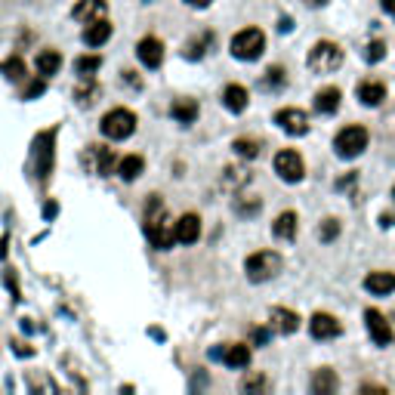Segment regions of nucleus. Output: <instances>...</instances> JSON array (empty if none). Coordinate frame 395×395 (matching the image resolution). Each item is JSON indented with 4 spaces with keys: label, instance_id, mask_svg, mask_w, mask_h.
<instances>
[{
    "label": "nucleus",
    "instance_id": "f257e3e1",
    "mask_svg": "<svg viewBox=\"0 0 395 395\" xmlns=\"http://www.w3.org/2000/svg\"><path fill=\"white\" fill-rule=\"evenodd\" d=\"M142 220H146V235H148L151 247L170 250V247L176 244V226L167 220V207H164L161 195H148Z\"/></svg>",
    "mask_w": 395,
    "mask_h": 395
},
{
    "label": "nucleus",
    "instance_id": "f03ea898",
    "mask_svg": "<svg viewBox=\"0 0 395 395\" xmlns=\"http://www.w3.org/2000/svg\"><path fill=\"white\" fill-rule=\"evenodd\" d=\"M281 266H285L281 253H275V250H256V253L247 256L244 272H247V281L262 285V281H272L281 272Z\"/></svg>",
    "mask_w": 395,
    "mask_h": 395
},
{
    "label": "nucleus",
    "instance_id": "7ed1b4c3",
    "mask_svg": "<svg viewBox=\"0 0 395 395\" xmlns=\"http://www.w3.org/2000/svg\"><path fill=\"white\" fill-rule=\"evenodd\" d=\"M343 50L337 47V44H331V41H318L312 50H309V56H306V65H309V71L312 75H334V71L343 65Z\"/></svg>",
    "mask_w": 395,
    "mask_h": 395
},
{
    "label": "nucleus",
    "instance_id": "20e7f679",
    "mask_svg": "<svg viewBox=\"0 0 395 395\" xmlns=\"http://www.w3.org/2000/svg\"><path fill=\"white\" fill-rule=\"evenodd\" d=\"M99 130H102V136L111 142L130 139V136L136 133V115L130 108H111V111H105Z\"/></svg>",
    "mask_w": 395,
    "mask_h": 395
},
{
    "label": "nucleus",
    "instance_id": "39448f33",
    "mask_svg": "<svg viewBox=\"0 0 395 395\" xmlns=\"http://www.w3.org/2000/svg\"><path fill=\"white\" fill-rule=\"evenodd\" d=\"M229 50H232V56L241 59V62H253V59H260L262 50H266V35H262L260 28H244L232 37Z\"/></svg>",
    "mask_w": 395,
    "mask_h": 395
},
{
    "label": "nucleus",
    "instance_id": "423d86ee",
    "mask_svg": "<svg viewBox=\"0 0 395 395\" xmlns=\"http://www.w3.org/2000/svg\"><path fill=\"white\" fill-rule=\"evenodd\" d=\"M367 130L358 127V124H352V127H343L337 133V139H334V148H337V155L343 157V161H352V157H358L361 151L367 148Z\"/></svg>",
    "mask_w": 395,
    "mask_h": 395
},
{
    "label": "nucleus",
    "instance_id": "0eeeda50",
    "mask_svg": "<svg viewBox=\"0 0 395 395\" xmlns=\"http://www.w3.org/2000/svg\"><path fill=\"white\" fill-rule=\"evenodd\" d=\"M275 173L281 176L285 182H302V176H306V164H302V155L296 148H281L278 155H275Z\"/></svg>",
    "mask_w": 395,
    "mask_h": 395
},
{
    "label": "nucleus",
    "instance_id": "6e6552de",
    "mask_svg": "<svg viewBox=\"0 0 395 395\" xmlns=\"http://www.w3.org/2000/svg\"><path fill=\"white\" fill-rule=\"evenodd\" d=\"M210 358L222 361L226 367H235V371H244L250 365V346L244 343H222L216 349H210Z\"/></svg>",
    "mask_w": 395,
    "mask_h": 395
},
{
    "label": "nucleus",
    "instance_id": "1a4fd4ad",
    "mask_svg": "<svg viewBox=\"0 0 395 395\" xmlns=\"http://www.w3.org/2000/svg\"><path fill=\"white\" fill-rule=\"evenodd\" d=\"M52 139H56V130H47L35 139V173L37 180H47L52 170Z\"/></svg>",
    "mask_w": 395,
    "mask_h": 395
},
{
    "label": "nucleus",
    "instance_id": "9d476101",
    "mask_svg": "<svg viewBox=\"0 0 395 395\" xmlns=\"http://www.w3.org/2000/svg\"><path fill=\"white\" fill-rule=\"evenodd\" d=\"M365 325H367V334H371V340L377 346H389L392 343V325H389V318H386L383 312L367 309V312H365Z\"/></svg>",
    "mask_w": 395,
    "mask_h": 395
},
{
    "label": "nucleus",
    "instance_id": "9b49d317",
    "mask_svg": "<svg viewBox=\"0 0 395 395\" xmlns=\"http://www.w3.org/2000/svg\"><path fill=\"white\" fill-rule=\"evenodd\" d=\"M275 124H278L285 133H291V136H306L309 133V117H306V111H300V108L275 111Z\"/></svg>",
    "mask_w": 395,
    "mask_h": 395
},
{
    "label": "nucleus",
    "instance_id": "f8f14e48",
    "mask_svg": "<svg viewBox=\"0 0 395 395\" xmlns=\"http://www.w3.org/2000/svg\"><path fill=\"white\" fill-rule=\"evenodd\" d=\"M84 161H87V167L93 170V173L111 176V167H115V151L105 148V146H87V151H84Z\"/></svg>",
    "mask_w": 395,
    "mask_h": 395
},
{
    "label": "nucleus",
    "instance_id": "ddd939ff",
    "mask_svg": "<svg viewBox=\"0 0 395 395\" xmlns=\"http://www.w3.org/2000/svg\"><path fill=\"white\" fill-rule=\"evenodd\" d=\"M340 331H343L340 321L334 318V315H327V312H315L312 318H309V334H312L315 340H334Z\"/></svg>",
    "mask_w": 395,
    "mask_h": 395
},
{
    "label": "nucleus",
    "instance_id": "4468645a",
    "mask_svg": "<svg viewBox=\"0 0 395 395\" xmlns=\"http://www.w3.org/2000/svg\"><path fill=\"white\" fill-rule=\"evenodd\" d=\"M136 56H139V62L146 65V68H161V62H164V44L157 41V37H142V41L136 44Z\"/></svg>",
    "mask_w": 395,
    "mask_h": 395
},
{
    "label": "nucleus",
    "instance_id": "2eb2a0df",
    "mask_svg": "<svg viewBox=\"0 0 395 395\" xmlns=\"http://www.w3.org/2000/svg\"><path fill=\"white\" fill-rule=\"evenodd\" d=\"M173 226H176V241H180V244H195V241L201 238V220H198V213L180 216Z\"/></svg>",
    "mask_w": 395,
    "mask_h": 395
},
{
    "label": "nucleus",
    "instance_id": "dca6fc26",
    "mask_svg": "<svg viewBox=\"0 0 395 395\" xmlns=\"http://www.w3.org/2000/svg\"><path fill=\"white\" fill-rule=\"evenodd\" d=\"M365 291L374 296H389L395 291V272H371L365 278Z\"/></svg>",
    "mask_w": 395,
    "mask_h": 395
},
{
    "label": "nucleus",
    "instance_id": "f3484780",
    "mask_svg": "<svg viewBox=\"0 0 395 395\" xmlns=\"http://www.w3.org/2000/svg\"><path fill=\"white\" fill-rule=\"evenodd\" d=\"M108 37H111V22L108 19L87 22V28H84V44H87V47H102Z\"/></svg>",
    "mask_w": 395,
    "mask_h": 395
},
{
    "label": "nucleus",
    "instance_id": "a211bd4d",
    "mask_svg": "<svg viewBox=\"0 0 395 395\" xmlns=\"http://www.w3.org/2000/svg\"><path fill=\"white\" fill-rule=\"evenodd\" d=\"M272 327H275L278 334H296V331H300V315H296L293 309L275 306V309H272Z\"/></svg>",
    "mask_w": 395,
    "mask_h": 395
},
{
    "label": "nucleus",
    "instance_id": "6ab92c4d",
    "mask_svg": "<svg viewBox=\"0 0 395 395\" xmlns=\"http://www.w3.org/2000/svg\"><path fill=\"white\" fill-rule=\"evenodd\" d=\"M198 102L195 99H189V96H182V99H173V105H170V115H173V121H180V124H195L198 121Z\"/></svg>",
    "mask_w": 395,
    "mask_h": 395
},
{
    "label": "nucleus",
    "instance_id": "aec40b11",
    "mask_svg": "<svg viewBox=\"0 0 395 395\" xmlns=\"http://www.w3.org/2000/svg\"><path fill=\"white\" fill-rule=\"evenodd\" d=\"M105 0H81V3L71 10V16L77 19V22H96V19H105Z\"/></svg>",
    "mask_w": 395,
    "mask_h": 395
},
{
    "label": "nucleus",
    "instance_id": "412c9836",
    "mask_svg": "<svg viewBox=\"0 0 395 395\" xmlns=\"http://www.w3.org/2000/svg\"><path fill=\"white\" fill-rule=\"evenodd\" d=\"M272 235H275L278 241H293V238H296V213H293V210H285V213L275 216Z\"/></svg>",
    "mask_w": 395,
    "mask_h": 395
},
{
    "label": "nucleus",
    "instance_id": "4be33fe9",
    "mask_svg": "<svg viewBox=\"0 0 395 395\" xmlns=\"http://www.w3.org/2000/svg\"><path fill=\"white\" fill-rule=\"evenodd\" d=\"M247 102H250V96L241 84H229V87L222 90V105H226L229 111H235V115H241V111L247 108Z\"/></svg>",
    "mask_w": 395,
    "mask_h": 395
},
{
    "label": "nucleus",
    "instance_id": "5701e85b",
    "mask_svg": "<svg viewBox=\"0 0 395 395\" xmlns=\"http://www.w3.org/2000/svg\"><path fill=\"white\" fill-rule=\"evenodd\" d=\"M340 99H343V93H340L337 87L318 90V96H315V111H321V115H334V111L340 108Z\"/></svg>",
    "mask_w": 395,
    "mask_h": 395
},
{
    "label": "nucleus",
    "instance_id": "b1692460",
    "mask_svg": "<svg viewBox=\"0 0 395 395\" xmlns=\"http://www.w3.org/2000/svg\"><path fill=\"white\" fill-rule=\"evenodd\" d=\"M358 99L367 105V108H377V105L386 99V87L380 81H365L358 87Z\"/></svg>",
    "mask_w": 395,
    "mask_h": 395
},
{
    "label": "nucleus",
    "instance_id": "393cba45",
    "mask_svg": "<svg viewBox=\"0 0 395 395\" xmlns=\"http://www.w3.org/2000/svg\"><path fill=\"white\" fill-rule=\"evenodd\" d=\"M337 386H340V380H337V374H334L331 367H321V371H315V377H312V392L315 395H331Z\"/></svg>",
    "mask_w": 395,
    "mask_h": 395
},
{
    "label": "nucleus",
    "instance_id": "a878e982",
    "mask_svg": "<svg viewBox=\"0 0 395 395\" xmlns=\"http://www.w3.org/2000/svg\"><path fill=\"white\" fill-rule=\"evenodd\" d=\"M142 170H146V161H142L139 155H127V157H121V164H117V173H121L124 182L139 180Z\"/></svg>",
    "mask_w": 395,
    "mask_h": 395
},
{
    "label": "nucleus",
    "instance_id": "bb28decb",
    "mask_svg": "<svg viewBox=\"0 0 395 395\" xmlns=\"http://www.w3.org/2000/svg\"><path fill=\"white\" fill-rule=\"evenodd\" d=\"M35 65H37V75L41 77H52L59 68H62V56H59L56 50H41Z\"/></svg>",
    "mask_w": 395,
    "mask_h": 395
},
{
    "label": "nucleus",
    "instance_id": "cd10ccee",
    "mask_svg": "<svg viewBox=\"0 0 395 395\" xmlns=\"http://www.w3.org/2000/svg\"><path fill=\"white\" fill-rule=\"evenodd\" d=\"M210 44H213V35H210V31H204V35H198L195 41H189V44H186V50H182V56H186V59H192V62H198V59H201L204 52L210 50Z\"/></svg>",
    "mask_w": 395,
    "mask_h": 395
},
{
    "label": "nucleus",
    "instance_id": "c85d7f7f",
    "mask_svg": "<svg viewBox=\"0 0 395 395\" xmlns=\"http://www.w3.org/2000/svg\"><path fill=\"white\" fill-rule=\"evenodd\" d=\"M222 182H226L229 192H232V189L238 192L241 186H247V182H250V170L247 167H229L226 176H222Z\"/></svg>",
    "mask_w": 395,
    "mask_h": 395
},
{
    "label": "nucleus",
    "instance_id": "c756f323",
    "mask_svg": "<svg viewBox=\"0 0 395 395\" xmlns=\"http://www.w3.org/2000/svg\"><path fill=\"white\" fill-rule=\"evenodd\" d=\"M0 71H3L6 81H22V77H25V62H22V56H10L3 65H0Z\"/></svg>",
    "mask_w": 395,
    "mask_h": 395
},
{
    "label": "nucleus",
    "instance_id": "7c9ffc66",
    "mask_svg": "<svg viewBox=\"0 0 395 395\" xmlns=\"http://www.w3.org/2000/svg\"><path fill=\"white\" fill-rule=\"evenodd\" d=\"M99 65H102V56H81L75 62V71L81 77H93L96 71H99Z\"/></svg>",
    "mask_w": 395,
    "mask_h": 395
},
{
    "label": "nucleus",
    "instance_id": "2f4dec72",
    "mask_svg": "<svg viewBox=\"0 0 395 395\" xmlns=\"http://www.w3.org/2000/svg\"><path fill=\"white\" fill-rule=\"evenodd\" d=\"M232 148H235V155H241V157H260V151H262L256 139H235Z\"/></svg>",
    "mask_w": 395,
    "mask_h": 395
},
{
    "label": "nucleus",
    "instance_id": "473e14b6",
    "mask_svg": "<svg viewBox=\"0 0 395 395\" xmlns=\"http://www.w3.org/2000/svg\"><path fill=\"white\" fill-rule=\"evenodd\" d=\"M337 235H340V220L327 216V220L321 222V229H318V238H321V241H334Z\"/></svg>",
    "mask_w": 395,
    "mask_h": 395
},
{
    "label": "nucleus",
    "instance_id": "72a5a7b5",
    "mask_svg": "<svg viewBox=\"0 0 395 395\" xmlns=\"http://www.w3.org/2000/svg\"><path fill=\"white\" fill-rule=\"evenodd\" d=\"M285 75H287L285 68L272 65V68L266 71V81H262V84H266V87H272V90H275V87H285V84H287V77H285Z\"/></svg>",
    "mask_w": 395,
    "mask_h": 395
},
{
    "label": "nucleus",
    "instance_id": "f704fd0d",
    "mask_svg": "<svg viewBox=\"0 0 395 395\" xmlns=\"http://www.w3.org/2000/svg\"><path fill=\"white\" fill-rule=\"evenodd\" d=\"M241 389H244V392H260V389H266V377H262V374H247L244 383H241Z\"/></svg>",
    "mask_w": 395,
    "mask_h": 395
},
{
    "label": "nucleus",
    "instance_id": "c9c22d12",
    "mask_svg": "<svg viewBox=\"0 0 395 395\" xmlns=\"http://www.w3.org/2000/svg\"><path fill=\"white\" fill-rule=\"evenodd\" d=\"M383 56H386V44H383V41L367 44V50H365V59H367V62H380Z\"/></svg>",
    "mask_w": 395,
    "mask_h": 395
},
{
    "label": "nucleus",
    "instance_id": "e433bc0d",
    "mask_svg": "<svg viewBox=\"0 0 395 395\" xmlns=\"http://www.w3.org/2000/svg\"><path fill=\"white\" fill-rule=\"evenodd\" d=\"M44 90H47V77H41V81H31L28 87L22 90V99H37Z\"/></svg>",
    "mask_w": 395,
    "mask_h": 395
},
{
    "label": "nucleus",
    "instance_id": "4c0bfd02",
    "mask_svg": "<svg viewBox=\"0 0 395 395\" xmlns=\"http://www.w3.org/2000/svg\"><path fill=\"white\" fill-rule=\"evenodd\" d=\"M262 207V201L260 198H250V201H238V213H244V216H250V213H256V210Z\"/></svg>",
    "mask_w": 395,
    "mask_h": 395
},
{
    "label": "nucleus",
    "instance_id": "58836bf2",
    "mask_svg": "<svg viewBox=\"0 0 395 395\" xmlns=\"http://www.w3.org/2000/svg\"><path fill=\"white\" fill-rule=\"evenodd\" d=\"M250 337H253V343H269V331L266 327H253V334H250Z\"/></svg>",
    "mask_w": 395,
    "mask_h": 395
},
{
    "label": "nucleus",
    "instance_id": "ea45409f",
    "mask_svg": "<svg viewBox=\"0 0 395 395\" xmlns=\"http://www.w3.org/2000/svg\"><path fill=\"white\" fill-rule=\"evenodd\" d=\"M189 6H195V10H207L210 3H213V0H186Z\"/></svg>",
    "mask_w": 395,
    "mask_h": 395
},
{
    "label": "nucleus",
    "instance_id": "a19ab883",
    "mask_svg": "<svg viewBox=\"0 0 395 395\" xmlns=\"http://www.w3.org/2000/svg\"><path fill=\"white\" fill-rule=\"evenodd\" d=\"M380 3H383V10L389 12V16L395 19V0H380Z\"/></svg>",
    "mask_w": 395,
    "mask_h": 395
},
{
    "label": "nucleus",
    "instance_id": "79ce46f5",
    "mask_svg": "<svg viewBox=\"0 0 395 395\" xmlns=\"http://www.w3.org/2000/svg\"><path fill=\"white\" fill-rule=\"evenodd\" d=\"M291 28H293V22L285 16V19H281V22H278V31H291Z\"/></svg>",
    "mask_w": 395,
    "mask_h": 395
},
{
    "label": "nucleus",
    "instance_id": "37998d69",
    "mask_svg": "<svg viewBox=\"0 0 395 395\" xmlns=\"http://www.w3.org/2000/svg\"><path fill=\"white\" fill-rule=\"evenodd\" d=\"M44 216H47V220H52V216H56V204H47V207H44Z\"/></svg>",
    "mask_w": 395,
    "mask_h": 395
},
{
    "label": "nucleus",
    "instance_id": "c03bdc74",
    "mask_svg": "<svg viewBox=\"0 0 395 395\" xmlns=\"http://www.w3.org/2000/svg\"><path fill=\"white\" fill-rule=\"evenodd\" d=\"M380 226H395V216H380Z\"/></svg>",
    "mask_w": 395,
    "mask_h": 395
},
{
    "label": "nucleus",
    "instance_id": "a18cd8bd",
    "mask_svg": "<svg viewBox=\"0 0 395 395\" xmlns=\"http://www.w3.org/2000/svg\"><path fill=\"white\" fill-rule=\"evenodd\" d=\"M16 352H19V355H31V349L25 346V343H16Z\"/></svg>",
    "mask_w": 395,
    "mask_h": 395
},
{
    "label": "nucleus",
    "instance_id": "49530a36",
    "mask_svg": "<svg viewBox=\"0 0 395 395\" xmlns=\"http://www.w3.org/2000/svg\"><path fill=\"white\" fill-rule=\"evenodd\" d=\"M306 3H309V6H325L327 0H306Z\"/></svg>",
    "mask_w": 395,
    "mask_h": 395
},
{
    "label": "nucleus",
    "instance_id": "de8ad7c7",
    "mask_svg": "<svg viewBox=\"0 0 395 395\" xmlns=\"http://www.w3.org/2000/svg\"><path fill=\"white\" fill-rule=\"evenodd\" d=\"M392 198H395V186H392Z\"/></svg>",
    "mask_w": 395,
    "mask_h": 395
}]
</instances>
